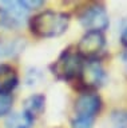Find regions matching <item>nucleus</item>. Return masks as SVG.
Wrapping results in <instances>:
<instances>
[{
	"label": "nucleus",
	"instance_id": "obj_3",
	"mask_svg": "<svg viewBox=\"0 0 127 128\" xmlns=\"http://www.w3.org/2000/svg\"><path fill=\"white\" fill-rule=\"evenodd\" d=\"M80 23L86 30L100 32L108 27V15L100 6H90L80 15Z\"/></svg>",
	"mask_w": 127,
	"mask_h": 128
},
{
	"label": "nucleus",
	"instance_id": "obj_10",
	"mask_svg": "<svg viewBox=\"0 0 127 128\" xmlns=\"http://www.w3.org/2000/svg\"><path fill=\"white\" fill-rule=\"evenodd\" d=\"M44 103H46V99L43 95H31L24 102V112H27L34 118L35 115L40 114L43 111Z\"/></svg>",
	"mask_w": 127,
	"mask_h": 128
},
{
	"label": "nucleus",
	"instance_id": "obj_2",
	"mask_svg": "<svg viewBox=\"0 0 127 128\" xmlns=\"http://www.w3.org/2000/svg\"><path fill=\"white\" fill-rule=\"evenodd\" d=\"M82 67H83V63H82V59L80 56L74 52H63V55L56 60V63L54 64V74L60 79H64V80H70V79H74L76 76L80 75V71H82Z\"/></svg>",
	"mask_w": 127,
	"mask_h": 128
},
{
	"label": "nucleus",
	"instance_id": "obj_14",
	"mask_svg": "<svg viewBox=\"0 0 127 128\" xmlns=\"http://www.w3.org/2000/svg\"><path fill=\"white\" fill-rule=\"evenodd\" d=\"M94 124L92 119H84V118H75L72 122V128H91Z\"/></svg>",
	"mask_w": 127,
	"mask_h": 128
},
{
	"label": "nucleus",
	"instance_id": "obj_12",
	"mask_svg": "<svg viewBox=\"0 0 127 128\" xmlns=\"http://www.w3.org/2000/svg\"><path fill=\"white\" fill-rule=\"evenodd\" d=\"M12 107V98L11 95L0 94V116L8 114Z\"/></svg>",
	"mask_w": 127,
	"mask_h": 128
},
{
	"label": "nucleus",
	"instance_id": "obj_11",
	"mask_svg": "<svg viewBox=\"0 0 127 128\" xmlns=\"http://www.w3.org/2000/svg\"><path fill=\"white\" fill-rule=\"evenodd\" d=\"M22 42L19 40H11V42H0V58H4V56H12L16 55L22 51Z\"/></svg>",
	"mask_w": 127,
	"mask_h": 128
},
{
	"label": "nucleus",
	"instance_id": "obj_13",
	"mask_svg": "<svg viewBox=\"0 0 127 128\" xmlns=\"http://www.w3.org/2000/svg\"><path fill=\"white\" fill-rule=\"evenodd\" d=\"M112 122L118 128H127V111H116L112 114Z\"/></svg>",
	"mask_w": 127,
	"mask_h": 128
},
{
	"label": "nucleus",
	"instance_id": "obj_1",
	"mask_svg": "<svg viewBox=\"0 0 127 128\" xmlns=\"http://www.w3.org/2000/svg\"><path fill=\"white\" fill-rule=\"evenodd\" d=\"M70 24V16L63 12L44 11L31 19V31L39 38H56L64 34Z\"/></svg>",
	"mask_w": 127,
	"mask_h": 128
},
{
	"label": "nucleus",
	"instance_id": "obj_15",
	"mask_svg": "<svg viewBox=\"0 0 127 128\" xmlns=\"http://www.w3.org/2000/svg\"><path fill=\"white\" fill-rule=\"evenodd\" d=\"M24 6L28 8V10H32V8H36V7H40L43 6V2H40V0H38V2H30V0H24Z\"/></svg>",
	"mask_w": 127,
	"mask_h": 128
},
{
	"label": "nucleus",
	"instance_id": "obj_17",
	"mask_svg": "<svg viewBox=\"0 0 127 128\" xmlns=\"http://www.w3.org/2000/svg\"><path fill=\"white\" fill-rule=\"evenodd\" d=\"M123 60H124V63H126V66H127V52L124 54V56H123Z\"/></svg>",
	"mask_w": 127,
	"mask_h": 128
},
{
	"label": "nucleus",
	"instance_id": "obj_9",
	"mask_svg": "<svg viewBox=\"0 0 127 128\" xmlns=\"http://www.w3.org/2000/svg\"><path fill=\"white\" fill-rule=\"evenodd\" d=\"M32 124H34V118L24 111L11 114L6 120L7 128H31Z\"/></svg>",
	"mask_w": 127,
	"mask_h": 128
},
{
	"label": "nucleus",
	"instance_id": "obj_8",
	"mask_svg": "<svg viewBox=\"0 0 127 128\" xmlns=\"http://www.w3.org/2000/svg\"><path fill=\"white\" fill-rule=\"evenodd\" d=\"M18 75L12 67L2 64L0 66V94L10 95V92L16 87Z\"/></svg>",
	"mask_w": 127,
	"mask_h": 128
},
{
	"label": "nucleus",
	"instance_id": "obj_5",
	"mask_svg": "<svg viewBox=\"0 0 127 128\" xmlns=\"http://www.w3.org/2000/svg\"><path fill=\"white\" fill-rule=\"evenodd\" d=\"M102 106L100 98L96 94H83L79 96L75 102V114L76 118H84V119H92L99 112Z\"/></svg>",
	"mask_w": 127,
	"mask_h": 128
},
{
	"label": "nucleus",
	"instance_id": "obj_4",
	"mask_svg": "<svg viewBox=\"0 0 127 128\" xmlns=\"http://www.w3.org/2000/svg\"><path fill=\"white\" fill-rule=\"evenodd\" d=\"M103 47H104V36L102 35V32L88 31L78 44V55L80 58L94 60L95 56L103 50Z\"/></svg>",
	"mask_w": 127,
	"mask_h": 128
},
{
	"label": "nucleus",
	"instance_id": "obj_7",
	"mask_svg": "<svg viewBox=\"0 0 127 128\" xmlns=\"http://www.w3.org/2000/svg\"><path fill=\"white\" fill-rule=\"evenodd\" d=\"M3 11H4L6 16L8 18L11 26L14 24H20L24 18L28 14V8L24 6L23 2H3Z\"/></svg>",
	"mask_w": 127,
	"mask_h": 128
},
{
	"label": "nucleus",
	"instance_id": "obj_6",
	"mask_svg": "<svg viewBox=\"0 0 127 128\" xmlns=\"http://www.w3.org/2000/svg\"><path fill=\"white\" fill-rule=\"evenodd\" d=\"M79 78L82 79V82L86 87H98L103 82L104 72H103L102 66L94 59L88 60L87 64H83Z\"/></svg>",
	"mask_w": 127,
	"mask_h": 128
},
{
	"label": "nucleus",
	"instance_id": "obj_16",
	"mask_svg": "<svg viewBox=\"0 0 127 128\" xmlns=\"http://www.w3.org/2000/svg\"><path fill=\"white\" fill-rule=\"evenodd\" d=\"M120 40H122V43L127 47V26H126V28H124V30H123V32H122Z\"/></svg>",
	"mask_w": 127,
	"mask_h": 128
}]
</instances>
